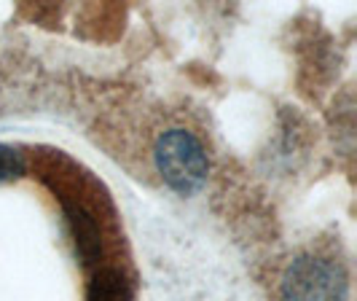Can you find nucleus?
<instances>
[{
  "mask_svg": "<svg viewBox=\"0 0 357 301\" xmlns=\"http://www.w3.org/2000/svg\"><path fill=\"white\" fill-rule=\"evenodd\" d=\"M135 299V291L132 283L121 269L116 266H100L94 274H91L89 293L86 301H132Z\"/></svg>",
  "mask_w": 357,
  "mask_h": 301,
  "instance_id": "nucleus-4",
  "label": "nucleus"
},
{
  "mask_svg": "<svg viewBox=\"0 0 357 301\" xmlns=\"http://www.w3.org/2000/svg\"><path fill=\"white\" fill-rule=\"evenodd\" d=\"M153 161L161 180L183 196L197 194L207 183L210 175V159L207 151L194 132L188 129H167L153 148Z\"/></svg>",
  "mask_w": 357,
  "mask_h": 301,
  "instance_id": "nucleus-2",
  "label": "nucleus"
},
{
  "mask_svg": "<svg viewBox=\"0 0 357 301\" xmlns=\"http://www.w3.org/2000/svg\"><path fill=\"white\" fill-rule=\"evenodd\" d=\"M65 218L70 226L73 242H75V253L81 258V264L94 266L100 264L102 256V234H100V223L89 207H84L81 202H68L65 199Z\"/></svg>",
  "mask_w": 357,
  "mask_h": 301,
  "instance_id": "nucleus-3",
  "label": "nucleus"
},
{
  "mask_svg": "<svg viewBox=\"0 0 357 301\" xmlns=\"http://www.w3.org/2000/svg\"><path fill=\"white\" fill-rule=\"evenodd\" d=\"M282 301H349V272L331 253H298L282 272Z\"/></svg>",
  "mask_w": 357,
  "mask_h": 301,
  "instance_id": "nucleus-1",
  "label": "nucleus"
},
{
  "mask_svg": "<svg viewBox=\"0 0 357 301\" xmlns=\"http://www.w3.org/2000/svg\"><path fill=\"white\" fill-rule=\"evenodd\" d=\"M27 164H24V156L19 154L17 148L0 142V183H11V180H19L24 175Z\"/></svg>",
  "mask_w": 357,
  "mask_h": 301,
  "instance_id": "nucleus-5",
  "label": "nucleus"
}]
</instances>
